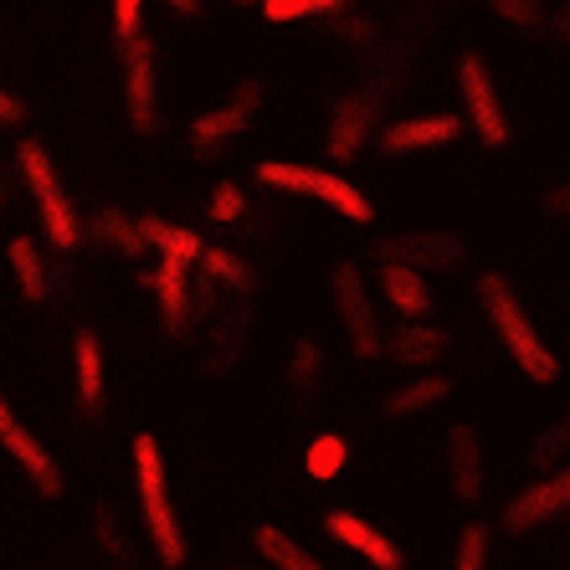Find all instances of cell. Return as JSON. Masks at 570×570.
Here are the masks:
<instances>
[{
	"label": "cell",
	"instance_id": "6da1fadb",
	"mask_svg": "<svg viewBox=\"0 0 570 570\" xmlns=\"http://www.w3.org/2000/svg\"><path fill=\"white\" fill-rule=\"evenodd\" d=\"M473 288H478V308L489 318V330L499 334L504 355L519 365V375L530 385H556L560 360H556V350L544 345V334L534 330V318H530V308H524V298L514 293V283H509L504 273H478Z\"/></svg>",
	"mask_w": 570,
	"mask_h": 570
},
{
	"label": "cell",
	"instance_id": "7a4b0ae2",
	"mask_svg": "<svg viewBox=\"0 0 570 570\" xmlns=\"http://www.w3.org/2000/svg\"><path fill=\"white\" fill-rule=\"evenodd\" d=\"M134 483H139V509H145V530L159 550V566H186L190 544H186V530H180V514H175V499H170L165 452H159V438H149V432L134 438Z\"/></svg>",
	"mask_w": 570,
	"mask_h": 570
},
{
	"label": "cell",
	"instance_id": "3957f363",
	"mask_svg": "<svg viewBox=\"0 0 570 570\" xmlns=\"http://www.w3.org/2000/svg\"><path fill=\"white\" fill-rule=\"evenodd\" d=\"M330 304L350 340V355H355L360 365L385 360V330H381V318H375L371 288H365V267H360L355 257H340V263L330 267Z\"/></svg>",
	"mask_w": 570,
	"mask_h": 570
},
{
	"label": "cell",
	"instance_id": "277c9868",
	"mask_svg": "<svg viewBox=\"0 0 570 570\" xmlns=\"http://www.w3.org/2000/svg\"><path fill=\"white\" fill-rule=\"evenodd\" d=\"M257 180L267 190H288V196H304V200H318V206H330L334 216H345L355 226H371L375 222V206L350 186L345 175L334 170H318V165H293V159H263L257 165Z\"/></svg>",
	"mask_w": 570,
	"mask_h": 570
},
{
	"label": "cell",
	"instance_id": "5b68a950",
	"mask_svg": "<svg viewBox=\"0 0 570 570\" xmlns=\"http://www.w3.org/2000/svg\"><path fill=\"white\" fill-rule=\"evenodd\" d=\"M458 98H463V119L468 129L478 134L483 149H509L514 139V124H509V108L504 94H499V78H493V62L478 47H463L458 52Z\"/></svg>",
	"mask_w": 570,
	"mask_h": 570
},
{
	"label": "cell",
	"instance_id": "8992f818",
	"mask_svg": "<svg viewBox=\"0 0 570 570\" xmlns=\"http://www.w3.org/2000/svg\"><path fill=\"white\" fill-rule=\"evenodd\" d=\"M16 159H21L27 190H31V200H37V216H41V232H47V242H52V247H62V253H72V247L82 242V222H78V212H72V200H67L62 180H57L52 155H47L37 139H21Z\"/></svg>",
	"mask_w": 570,
	"mask_h": 570
},
{
	"label": "cell",
	"instance_id": "52a82bcc",
	"mask_svg": "<svg viewBox=\"0 0 570 570\" xmlns=\"http://www.w3.org/2000/svg\"><path fill=\"white\" fill-rule=\"evenodd\" d=\"M263 98H267V82L263 78H242L222 104L200 108L196 119H190V145H196L200 159H222L226 145H237L242 134L257 124L263 114Z\"/></svg>",
	"mask_w": 570,
	"mask_h": 570
},
{
	"label": "cell",
	"instance_id": "ba28073f",
	"mask_svg": "<svg viewBox=\"0 0 570 570\" xmlns=\"http://www.w3.org/2000/svg\"><path fill=\"white\" fill-rule=\"evenodd\" d=\"M375 267H412V273H458L468 263L463 232H391L371 247Z\"/></svg>",
	"mask_w": 570,
	"mask_h": 570
},
{
	"label": "cell",
	"instance_id": "9c48e42d",
	"mask_svg": "<svg viewBox=\"0 0 570 570\" xmlns=\"http://www.w3.org/2000/svg\"><path fill=\"white\" fill-rule=\"evenodd\" d=\"M560 514H570V468H556V473H544V478H530V483H524V489L504 504L499 524H504L509 534H530V530H544V524L560 519Z\"/></svg>",
	"mask_w": 570,
	"mask_h": 570
},
{
	"label": "cell",
	"instance_id": "30bf717a",
	"mask_svg": "<svg viewBox=\"0 0 570 570\" xmlns=\"http://www.w3.org/2000/svg\"><path fill=\"white\" fill-rule=\"evenodd\" d=\"M375 114H381V94H371V88H355V94L340 98L324 119V155L340 159V165L360 159V149L371 145L375 134Z\"/></svg>",
	"mask_w": 570,
	"mask_h": 570
},
{
	"label": "cell",
	"instance_id": "8fae6325",
	"mask_svg": "<svg viewBox=\"0 0 570 570\" xmlns=\"http://www.w3.org/2000/svg\"><path fill=\"white\" fill-rule=\"evenodd\" d=\"M442 463H448V483L452 499L463 509H473L489 489V473H483V438H478L473 422H452L448 426V448H442Z\"/></svg>",
	"mask_w": 570,
	"mask_h": 570
},
{
	"label": "cell",
	"instance_id": "7c38bea8",
	"mask_svg": "<svg viewBox=\"0 0 570 570\" xmlns=\"http://www.w3.org/2000/svg\"><path fill=\"white\" fill-rule=\"evenodd\" d=\"M0 448H6L16 463H21V473L37 483V493H47V499H57V493H62V468H57L52 452L41 448L27 426H21V416L11 412L6 391H0Z\"/></svg>",
	"mask_w": 570,
	"mask_h": 570
},
{
	"label": "cell",
	"instance_id": "4fadbf2b",
	"mask_svg": "<svg viewBox=\"0 0 570 570\" xmlns=\"http://www.w3.org/2000/svg\"><path fill=\"white\" fill-rule=\"evenodd\" d=\"M468 129L463 114H406L381 129V155H422V149L458 145Z\"/></svg>",
	"mask_w": 570,
	"mask_h": 570
},
{
	"label": "cell",
	"instance_id": "5bb4252c",
	"mask_svg": "<svg viewBox=\"0 0 570 570\" xmlns=\"http://www.w3.org/2000/svg\"><path fill=\"white\" fill-rule=\"evenodd\" d=\"M324 530L334 534V540L345 544L350 556H360L371 570H406V556H401V544L391 540L385 530H375L371 519L350 514V509H330L324 514Z\"/></svg>",
	"mask_w": 570,
	"mask_h": 570
},
{
	"label": "cell",
	"instance_id": "9a60e30c",
	"mask_svg": "<svg viewBox=\"0 0 570 570\" xmlns=\"http://www.w3.org/2000/svg\"><path fill=\"white\" fill-rule=\"evenodd\" d=\"M283 385H288L298 406L330 391V345L318 334H293L288 340V355H283Z\"/></svg>",
	"mask_w": 570,
	"mask_h": 570
},
{
	"label": "cell",
	"instance_id": "2e32d148",
	"mask_svg": "<svg viewBox=\"0 0 570 570\" xmlns=\"http://www.w3.org/2000/svg\"><path fill=\"white\" fill-rule=\"evenodd\" d=\"M442 355H448V334H442L438 324H426V318L422 324H396V330L385 334V360L412 375L438 371Z\"/></svg>",
	"mask_w": 570,
	"mask_h": 570
},
{
	"label": "cell",
	"instance_id": "e0dca14e",
	"mask_svg": "<svg viewBox=\"0 0 570 570\" xmlns=\"http://www.w3.org/2000/svg\"><path fill=\"white\" fill-rule=\"evenodd\" d=\"M124 104H129L134 129H149V124H155L159 72H155V47H149L145 37L129 41V57H124Z\"/></svg>",
	"mask_w": 570,
	"mask_h": 570
},
{
	"label": "cell",
	"instance_id": "ac0fdd59",
	"mask_svg": "<svg viewBox=\"0 0 570 570\" xmlns=\"http://www.w3.org/2000/svg\"><path fill=\"white\" fill-rule=\"evenodd\" d=\"M448 396H452V375L426 371V375H412V381L391 385V391L381 396V416L385 422H412V416L438 412Z\"/></svg>",
	"mask_w": 570,
	"mask_h": 570
},
{
	"label": "cell",
	"instance_id": "d6986e66",
	"mask_svg": "<svg viewBox=\"0 0 570 570\" xmlns=\"http://www.w3.org/2000/svg\"><path fill=\"white\" fill-rule=\"evenodd\" d=\"M375 283H381V298L401 314V324H422L432 314V283L412 267H375Z\"/></svg>",
	"mask_w": 570,
	"mask_h": 570
},
{
	"label": "cell",
	"instance_id": "ffe728a7",
	"mask_svg": "<svg viewBox=\"0 0 570 570\" xmlns=\"http://www.w3.org/2000/svg\"><path fill=\"white\" fill-rule=\"evenodd\" d=\"M145 288L155 293L159 314H165V330L180 334L186 330V314H190V283H186V263L175 257H159L155 273H145Z\"/></svg>",
	"mask_w": 570,
	"mask_h": 570
},
{
	"label": "cell",
	"instance_id": "44dd1931",
	"mask_svg": "<svg viewBox=\"0 0 570 570\" xmlns=\"http://www.w3.org/2000/svg\"><path fill=\"white\" fill-rule=\"evenodd\" d=\"M139 232H145V242L155 247L159 257H175V263H186V267L206 257V242H200V232H190V226H180V222L145 216V222H139Z\"/></svg>",
	"mask_w": 570,
	"mask_h": 570
},
{
	"label": "cell",
	"instance_id": "7402d4cb",
	"mask_svg": "<svg viewBox=\"0 0 570 570\" xmlns=\"http://www.w3.org/2000/svg\"><path fill=\"white\" fill-rule=\"evenodd\" d=\"M72 375H78V401L82 406H104V345H98L94 330H78L72 334Z\"/></svg>",
	"mask_w": 570,
	"mask_h": 570
},
{
	"label": "cell",
	"instance_id": "603a6c76",
	"mask_svg": "<svg viewBox=\"0 0 570 570\" xmlns=\"http://www.w3.org/2000/svg\"><path fill=\"white\" fill-rule=\"evenodd\" d=\"M530 473L544 478V473H556V468H570V406L556 416V422H544L540 432L530 438Z\"/></svg>",
	"mask_w": 570,
	"mask_h": 570
},
{
	"label": "cell",
	"instance_id": "cb8c5ba5",
	"mask_svg": "<svg viewBox=\"0 0 570 570\" xmlns=\"http://www.w3.org/2000/svg\"><path fill=\"white\" fill-rule=\"evenodd\" d=\"M253 550L267 560L273 570H324L314 556H308L304 544L293 540V534H283L278 524H257L253 530Z\"/></svg>",
	"mask_w": 570,
	"mask_h": 570
},
{
	"label": "cell",
	"instance_id": "d4e9b609",
	"mask_svg": "<svg viewBox=\"0 0 570 570\" xmlns=\"http://www.w3.org/2000/svg\"><path fill=\"white\" fill-rule=\"evenodd\" d=\"M6 257H11V273H16V288H21V298H31V304H41L47 298V263H41V247L37 237H11V247H6Z\"/></svg>",
	"mask_w": 570,
	"mask_h": 570
},
{
	"label": "cell",
	"instance_id": "484cf974",
	"mask_svg": "<svg viewBox=\"0 0 570 570\" xmlns=\"http://www.w3.org/2000/svg\"><path fill=\"white\" fill-rule=\"evenodd\" d=\"M483 11H489L493 21H504L509 31H519V37L550 31V6H544V0H483Z\"/></svg>",
	"mask_w": 570,
	"mask_h": 570
},
{
	"label": "cell",
	"instance_id": "4316f807",
	"mask_svg": "<svg viewBox=\"0 0 570 570\" xmlns=\"http://www.w3.org/2000/svg\"><path fill=\"white\" fill-rule=\"evenodd\" d=\"M345 463H350V442L340 432H318L304 452V473L318 478V483H334V478L345 473Z\"/></svg>",
	"mask_w": 570,
	"mask_h": 570
},
{
	"label": "cell",
	"instance_id": "83f0119b",
	"mask_svg": "<svg viewBox=\"0 0 570 570\" xmlns=\"http://www.w3.org/2000/svg\"><path fill=\"white\" fill-rule=\"evenodd\" d=\"M200 267H206V278L222 283V288H237V293H253L257 288V267L247 263V257L226 253V247H206Z\"/></svg>",
	"mask_w": 570,
	"mask_h": 570
},
{
	"label": "cell",
	"instance_id": "f1b7e54d",
	"mask_svg": "<svg viewBox=\"0 0 570 570\" xmlns=\"http://www.w3.org/2000/svg\"><path fill=\"white\" fill-rule=\"evenodd\" d=\"M98 237H104L119 257H139L149 247L145 232H139V222H129V216H119V212H104V216H98Z\"/></svg>",
	"mask_w": 570,
	"mask_h": 570
},
{
	"label": "cell",
	"instance_id": "f546056e",
	"mask_svg": "<svg viewBox=\"0 0 570 570\" xmlns=\"http://www.w3.org/2000/svg\"><path fill=\"white\" fill-rule=\"evenodd\" d=\"M345 6H350V0H263V16L273 21V27H293V21L345 11Z\"/></svg>",
	"mask_w": 570,
	"mask_h": 570
},
{
	"label": "cell",
	"instance_id": "4dcf8cb0",
	"mask_svg": "<svg viewBox=\"0 0 570 570\" xmlns=\"http://www.w3.org/2000/svg\"><path fill=\"white\" fill-rule=\"evenodd\" d=\"M448 570H489V524H463Z\"/></svg>",
	"mask_w": 570,
	"mask_h": 570
},
{
	"label": "cell",
	"instance_id": "1f68e13d",
	"mask_svg": "<svg viewBox=\"0 0 570 570\" xmlns=\"http://www.w3.org/2000/svg\"><path fill=\"white\" fill-rule=\"evenodd\" d=\"M206 212H212V222H222V226L242 222V216H247V196H242L237 180H222V186L212 190V200H206Z\"/></svg>",
	"mask_w": 570,
	"mask_h": 570
},
{
	"label": "cell",
	"instance_id": "d6a6232c",
	"mask_svg": "<svg viewBox=\"0 0 570 570\" xmlns=\"http://www.w3.org/2000/svg\"><path fill=\"white\" fill-rule=\"evenodd\" d=\"M534 206H540L550 222H560V226H570V175L566 180H550V186L534 196Z\"/></svg>",
	"mask_w": 570,
	"mask_h": 570
},
{
	"label": "cell",
	"instance_id": "836d02e7",
	"mask_svg": "<svg viewBox=\"0 0 570 570\" xmlns=\"http://www.w3.org/2000/svg\"><path fill=\"white\" fill-rule=\"evenodd\" d=\"M139 21H145V0H114V37L139 41Z\"/></svg>",
	"mask_w": 570,
	"mask_h": 570
},
{
	"label": "cell",
	"instance_id": "e575fe53",
	"mask_svg": "<svg viewBox=\"0 0 570 570\" xmlns=\"http://www.w3.org/2000/svg\"><path fill=\"white\" fill-rule=\"evenodd\" d=\"M550 37H556V41H570V0H560L556 11H550Z\"/></svg>",
	"mask_w": 570,
	"mask_h": 570
},
{
	"label": "cell",
	"instance_id": "d590c367",
	"mask_svg": "<svg viewBox=\"0 0 570 570\" xmlns=\"http://www.w3.org/2000/svg\"><path fill=\"white\" fill-rule=\"evenodd\" d=\"M0 124H21V98L0 88Z\"/></svg>",
	"mask_w": 570,
	"mask_h": 570
},
{
	"label": "cell",
	"instance_id": "8d00e7d4",
	"mask_svg": "<svg viewBox=\"0 0 570 570\" xmlns=\"http://www.w3.org/2000/svg\"><path fill=\"white\" fill-rule=\"evenodd\" d=\"M371 31H375L371 21H345V37L350 41H371Z\"/></svg>",
	"mask_w": 570,
	"mask_h": 570
},
{
	"label": "cell",
	"instance_id": "74e56055",
	"mask_svg": "<svg viewBox=\"0 0 570 570\" xmlns=\"http://www.w3.org/2000/svg\"><path fill=\"white\" fill-rule=\"evenodd\" d=\"M170 11H180V16H196L200 11V0H165Z\"/></svg>",
	"mask_w": 570,
	"mask_h": 570
},
{
	"label": "cell",
	"instance_id": "f35d334b",
	"mask_svg": "<svg viewBox=\"0 0 570 570\" xmlns=\"http://www.w3.org/2000/svg\"><path fill=\"white\" fill-rule=\"evenodd\" d=\"M232 6H263V0H232Z\"/></svg>",
	"mask_w": 570,
	"mask_h": 570
}]
</instances>
